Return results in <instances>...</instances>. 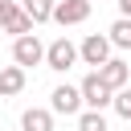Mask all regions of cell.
Wrapping results in <instances>:
<instances>
[{
  "label": "cell",
  "mask_w": 131,
  "mask_h": 131,
  "mask_svg": "<svg viewBox=\"0 0 131 131\" xmlns=\"http://www.w3.org/2000/svg\"><path fill=\"white\" fill-rule=\"evenodd\" d=\"M78 49H82V61L98 70V66H106V61H111V49H115V45H111V37H102V33H90V37H86Z\"/></svg>",
  "instance_id": "277c9868"
},
{
  "label": "cell",
  "mask_w": 131,
  "mask_h": 131,
  "mask_svg": "<svg viewBox=\"0 0 131 131\" xmlns=\"http://www.w3.org/2000/svg\"><path fill=\"white\" fill-rule=\"evenodd\" d=\"M111 45L115 49H131V16H119L111 25Z\"/></svg>",
  "instance_id": "8fae6325"
},
{
  "label": "cell",
  "mask_w": 131,
  "mask_h": 131,
  "mask_svg": "<svg viewBox=\"0 0 131 131\" xmlns=\"http://www.w3.org/2000/svg\"><path fill=\"white\" fill-rule=\"evenodd\" d=\"M127 123H131V86H123V90H115V102H111Z\"/></svg>",
  "instance_id": "9a60e30c"
},
{
  "label": "cell",
  "mask_w": 131,
  "mask_h": 131,
  "mask_svg": "<svg viewBox=\"0 0 131 131\" xmlns=\"http://www.w3.org/2000/svg\"><path fill=\"white\" fill-rule=\"evenodd\" d=\"M49 106H53V115H78V106H82V86H53V94H49Z\"/></svg>",
  "instance_id": "5b68a950"
},
{
  "label": "cell",
  "mask_w": 131,
  "mask_h": 131,
  "mask_svg": "<svg viewBox=\"0 0 131 131\" xmlns=\"http://www.w3.org/2000/svg\"><path fill=\"white\" fill-rule=\"evenodd\" d=\"M33 29H37V20H33L29 12H20V16H16V20H12L4 33H12V37H25V33H33Z\"/></svg>",
  "instance_id": "5bb4252c"
},
{
  "label": "cell",
  "mask_w": 131,
  "mask_h": 131,
  "mask_svg": "<svg viewBox=\"0 0 131 131\" xmlns=\"http://www.w3.org/2000/svg\"><path fill=\"white\" fill-rule=\"evenodd\" d=\"M82 102H86L90 111H102L106 102H115V90H111V86L102 82V74H98V70L82 78Z\"/></svg>",
  "instance_id": "7a4b0ae2"
},
{
  "label": "cell",
  "mask_w": 131,
  "mask_h": 131,
  "mask_svg": "<svg viewBox=\"0 0 131 131\" xmlns=\"http://www.w3.org/2000/svg\"><path fill=\"white\" fill-rule=\"evenodd\" d=\"M119 12H123V16H131V0H119Z\"/></svg>",
  "instance_id": "2e32d148"
},
{
  "label": "cell",
  "mask_w": 131,
  "mask_h": 131,
  "mask_svg": "<svg viewBox=\"0 0 131 131\" xmlns=\"http://www.w3.org/2000/svg\"><path fill=\"white\" fill-rule=\"evenodd\" d=\"M20 131H53V115L41 111V106H29L20 115Z\"/></svg>",
  "instance_id": "9c48e42d"
},
{
  "label": "cell",
  "mask_w": 131,
  "mask_h": 131,
  "mask_svg": "<svg viewBox=\"0 0 131 131\" xmlns=\"http://www.w3.org/2000/svg\"><path fill=\"white\" fill-rule=\"evenodd\" d=\"M90 16V0H57V8H53V20L66 29V25H82Z\"/></svg>",
  "instance_id": "8992f818"
},
{
  "label": "cell",
  "mask_w": 131,
  "mask_h": 131,
  "mask_svg": "<svg viewBox=\"0 0 131 131\" xmlns=\"http://www.w3.org/2000/svg\"><path fill=\"white\" fill-rule=\"evenodd\" d=\"M25 90V66H4L0 70V98H12Z\"/></svg>",
  "instance_id": "ba28073f"
},
{
  "label": "cell",
  "mask_w": 131,
  "mask_h": 131,
  "mask_svg": "<svg viewBox=\"0 0 131 131\" xmlns=\"http://www.w3.org/2000/svg\"><path fill=\"white\" fill-rule=\"evenodd\" d=\"M12 61H16V66H25V70L45 61V45L37 41V33H25V37H16V41H12Z\"/></svg>",
  "instance_id": "3957f363"
},
{
  "label": "cell",
  "mask_w": 131,
  "mask_h": 131,
  "mask_svg": "<svg viewBox=\"0 0 131 131\" xmlns=\"http://www.w3.org/2000/svg\"><path fill=\"white\" fill-rule=\"evenodd\" d=\"M20 4H25V12H29L37 25L53 20V8H57V0H20Z\"/></svg>",
  "instance_id": "30bf717a"
},
{
  "label": "cell",
  "mask_w": 131,
  "mask_h": 131,
  "mask_svg": "<svg viewBox=\"0 0 131 131\" xmlns=\"http://www.w3.org/2000/svg\"><path fill=\"white\" fill-rule=\"evenodd\" d=\"M20 12H25V4H16V0H0V29H8Z\"/></svg>",
  "instance_id": "4fadbf2b"
},
{
  "label": "cell",
  "mask_w": 131,
  "mask_h": 131,
  "mask_svg": "<svg viewBox=\"0 0 131 131\" xmlns=\"http://www.w3.org/2000/svg\"><path fill=\"white\" fill-rule=\"evenodd\" d=\"M78 131H106L102 111H86V115H78Z\"/></svg>",
  "instance_id": "7c38bea8"
},
{
  "label": "cell",
  "mask_w": 131,
  "mask_h": 131,
  "mask_svg": "<svg viewBox=\"0 0 131 131\" xmlns=\"http://www.w3.org/2000/svg\"><path fill=\"white\" fill-rule=\"evenodd\" d=\"M98 74H102V82H106L111 90H123V86H127V78H131V66H127L123 57H111L106 66H98Z\"/></svg>",
  "instance_id": "52a82bcc"
},
{
  "label": "cell",
  "mask_w": 131,
  "mask_h": 131,
  "mask_svg": "<svg viewBox=\"0 0 131 131\" xmlns=\"http://www.w3.org/2000/svg\"><path fill=\"white\" fill-rule=\"evenodd\" d=\"M78 57H82V49H78L70 37H57V41L45 49V66H49V70H57V74H66V70H70Z\"/></svg>",
  "instance_id": "6da1fadb"
}]
</instances>
